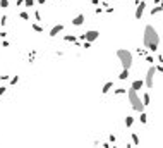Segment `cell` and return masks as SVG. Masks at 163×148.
Returning a JSON list of instances; mask_svg holds the SVG:
<instances>
[{"instance_id": "obj_33", "label": "cell", "mask_w": 163, "mask_h": 148, "mask_svg": "<svg viewBox=\"0 0 163 148\" xmlns=\"http://www.w3.org/2000/svg\"><path fill=\"white\" fill-rule=\"evenodd\" d=\"M3 36H7V34H5L3 31H0V38H3Z\"/></svg>"}, {"instance_id": "obj_18", "label": "cell", "mask_w": 163, "mask_h": 148, "mask_svg": "<svg viewBox=\"0 0 163 148\" xmlns=\"http://www.w3.org/2000/svg\"><path fill=\"white\" fill-rule=\"evenodd\" d=\"M33 29H34L36 33H41V31H43V26L38 24V22H34V24H33Z\"/></svg>"}, {"instance_id": "obj_7", "label": "cell", "mask_w": 163, "mask_h": 148, "mask_svg": "<svg viewBox=\"0 0 163 148\" xmlns=\"http://www.w3.org/2000/svg\"><path fill=\"white\" fill-rule=\"evenodd\" d=\"M62 29H64V26H62V24H57V26H53V28L50 29V36H52V38H55V36H57V34H58Z\"/></svg>"}, {"instance_id": "obj_31", "label": "cell", "mask_w": 163, "mask_h": 148, "mask_svg": "<svg viewBox=\"0 0 163 148\" xmlns=\"http://www.w3.org/2000/svg\"><path fill=\"white\" fill-rule=\"evenodd\" d=\"M17 5H24V0H17Z\"/></svg>"}, {"instance_id": "obj_21", "label": "cell", "mask_w": 163, "mask_h": 148, "mask_svg": "<svg viewBox=\"0 0 163 148\" xmlns=\"http://www.w3.org/2000/svg\"><path fill=\"white\" fill-rule=\"evenodd\" d=\"M0 7L2 9H7L9 7V0H0Z\"/></svg>"}, {"instance_id": "obj_19", "label": "cell", "mask_w": 163, "mask_h": 148, "mask_svg": "<svg viewBox=\"0 0 163 148\" xmlns=\"http://www.w3.org/2000/svg\"><path fill=\"white\" fill-rule=\"evenodd\" d=\"M163 9H162V5H156L155 9H151V16H155V14H158V12H162Z\"/></svg>"}, {"instance_id": "obj_13", "label": "cell", "mask_w": 163, "mask_h": 148, "mask_svg": "<svg viewBox=\"0 0 163 148\" xmlns=\"http://www.w3.org/2000/svg\"><path fill=\"white\" fill-rule=\"evenodd\" d=\"M150 102H151L150 93H144V97H143V103H144V107H148V105H150Z\"/></svg>"}, {"instance_id": "obj_24", "label": "cell", "mask_w": 163, "mask_h": 148, "mask_svg": "<svg viewBox=\"0 0 163 148\" xmlns=\"http://www.w3.org/2000/svg\"><path fill=\"white\" fill-rule=\"evenodd\" d=\"M17 81H19V76H14V78H10V84L14 86V84H17Z\"/></svg>"}, {"instance_id": "obj_23", "label": "cell", "mask_w": 163, "mask_h": 148, "mask_svg": "<svg viewBox=\"0 0 163 148\" xmlns=\"http://www.w3.org/2000/svg\"><path fill=\"white\" fill-rule=\"evenodd\" d=\"M7 24V16H2L0 17V26H5Z\"/></svg>"}, {"instance_id": "obj_25", "label": "cell", "mask_w": 163, "mask_h": 148, "mask_svg": "<svg viewBox=\"0 0 163 148\" xmlns=\"http://www.w3.org/2000/svg\"><path fill=\"white\" fill-rule=\"evenodd\" d=\"M113 93H115V95H122V93H125V90H124V88H117Z\"/></svg>"}, {"instance_id": "obj_3", "label": "cell", "mask_w": 163, "mask_h": 148, "mask_svg": "<svg viewBox=\"0 0 163 148\" xmlns=\"http://www.w3.org/2000/svg\"><path fill=\"white\" fill-rule=\"evenodd\" d=\"M117 57H119V60H120V64H122L124 69H131V66H132V53L129 50L119 48L117 50Z\"/></svg>"}, {"instance_id": "obj_17", "label": "cell", "mask_w": 163, "mask_h": 148, "mask_svg": "<svg viewBox=\"0 0 163 148\" xmlns=\"http://www.w3.org/2000/svg\"><path fill=\"white\" fill-rule=\"evenodd\" d=\"M34 3H36L34 0H24V7H26V9H33Z\"/></svg>"}, {"instance_id": "obj_11", "label": "cell", "mask_w": 163, "mask_h": 148, "mask_svg": "<svg viewBox=\"0 0 163 148\" xmlns=\"http://www.w3.org/2000/svg\"><path fill=\"white\" fill-rule=\"evenodd\" d=\"M112 86H113V83H112V81H108V83H105V86H103V90H101V93H108V91L112 90Z\"/></svg>"}, {"instance_id": "obj_10", "label": "cell", "mask_w": 163, "mask_h": 148, "mask_svg": "<svg viewBox=\"0 0 163 148\" xmlns=\"http://www.w3.org/2000/svg\"><path fill=\"white\" fill-rule=\"evenodd\" d=\"M127 78H129V69H124V71L119 74V79H120V81H125Z\"/></svg>"}, {"instance_id": "obj_28", "label": "cell", "mask_w": 163, "mask_h": 148, "mask_svg": "<svg viewBox=\"0 0 163 148\" xmlns=\"http://www.w3.org/2000/svg\"><path fill=\"white\" fill-rule=\"evenodd\" d=\"M0 79H3V81H5V79H10V76H7V74H3V76H0Z\"/></svg>"}, {"instance_id": "obj_20", "label": "cell", "mask_w": 163, "mask_h": 148, "mask_svg": "<svg viewBox=\"0 0 163 148\" xmlns=\"http://www.w3.org/2000/svg\"><path fill=\"white\" fill-rule=\"evenodd\" d=\"M21 19H24V21H29V14H28L26 10H22V12H21Z\"/></svg>"}, {"instance_id": "obj_8", "label": "cell", "mask_w": 163, "mask_h": 148, "mask_svg": "<svg viewBox=\"0 0 163 148\" xmlns=\"http://www.w3.org/2000/svg\"><path fill=\"white\" fill-rule=\"evenodd\" d=\"M72 24H74V26H81V24H84V14L76 16V17L72 19Z\"/></svg>"}, {"instance_id": "obj_14", "label": "cell", "mask_w": 163, "mask_h": 148, "mask_svg": "<svg viewBox=\"0 0 163 148\" xmlns=\"http://www.w3.org/2000/svg\"><path fill=\"white\" fill-rule=\"evenodd\" d=\"M139 121H141V124H146L148 122V116L144 112H139Z\"/></svg>"}, {"instance_id": "obj_26", "label": "cell", "mask_w": 163, "mask_h": 148, "mask_svg": "<svg viewBox=\"0 0 163 148\" xmlns=\"http://www.w3.org/2000/svg\"><path fill=\"white\" fill-rule=\"evenodd\" d=\"M144 57H146V60H148V62H151V64H155V59H153L151 55H144Z\"/></svg>"}, {"instance_id": "obj_6", "label": "cell", "mask_w": 163, "mask_h": 148, "mask_svg": "<svg viewBox=\"0 0 163 148\" xmlns=\"http://www.w3.org/2000/svg\"><path fill=\"white\" fill-rule=\"evenodd\" d=\"M144 9H146V2H144V0H141V2L138 3V9H136V19H141V17H143Z\"/></svg>"}, {"instance_id": "obj_22", "label": "cell", "mask_w": 163, "mask_h": 148, "mask_svg": "<svg viewBox=\"0 0 163 148\" xmlns=\"http://www.w3.org/2000/svg\"><path fill=\"white\" fill-rule=\"evenodd\" d=\"M34 19L36 21H41V12L40 10H34Z\"/></svg>"}, {"instance_id": "obj_5", "label": "cell", "mask_w": 163, "mask_h": 148, "mask_svg": "<svg viewBox=\"0 0 163 148\" xmlns=\"http://www.w3.org/2000/svg\"><path fill=\"white\" fill-rule=\"evenodd\" d=\"M84 34H86V41H91V43H93V41H96V40H98L100 31H98V29H91V31H86Z\"/></svg>"}, {"instance_id": "obj_12", "label": "cell", "mask_w": 163, "mask_h": 148, "mask_svg": "<svg viewBox=\"0 0 163 148\" xmlns=\"http://www.w3.org/2000/svg\"><path fill=\"white\" fill-rule=\"evenodd\" d=\"M64 40H65V41H70V43H76V41H77V36H74V34H67V36H64Z\"/></svg>"}, {"instance_id": "obj_1", "label": "cell", "mask_w": 163, "mask_h": 148, "mask_svg": "<svg viewBox=\"0 0 163 148\" xmlns=\"http://www.w3.org/2000/svg\"><path fill=\"white\" fill-rule=\"evenodd\" d=\"M143 43H144V47H146L148 50H151V52H156V50H158L160 36H158V31H156L151 24H146V28H144Z\"/></svg>"}, {"instance_id": "obj_29", "label": "cell", "mask_w": 163, "mask_h": 148, "mask_svg": "<svg viewBox=\"0 0 163 148\" xmlns=\"http://www.w3.org/2000/svg\"><path fill=\"white\" fill-rule=\"evenodd\" d=\"M5 91H7V90H5V88H3V86H0V95H3V93H5Z\"/></svg>"}, {"instance_id": "obj_34", "label": "cell", "mask_w": 163, "mask_h": 148, "mask_svg": "<svg viewBox=\"0 0 163 148\" xmlns=\"http://www.w3.org/2000/svg\"><path fill=\"white\" fill-rule=\"evenodd\" d=\"M160 5H162V9H163V0H162V3H160ZM162 12H163V10H162Z\"/></svg>"}, {"instance_id": "obj_15", "label": "cell", "mask_w": 163, "mask_h": 148, "mask_svg": "<svg viewBox=\"0 0 163 148\" xmlns=\"http://www.w3.org/2000/svg\"><path fill=\"white\" fill-rule=\"evenodd\" d=\"M132 124H134V117H132V116H127V117H125V126L131 128Z\"/></svg>"}, {"instance_id": "obj_32", "label": "cell", "mask_w": 163, "mask_h": 148, "mask_svg": "<svg viewBox=\"0 0 163 148\" xmlns=\"http://www.w3.org/2000/svg\"><path fill=\"white\" fill-rule=\"evenodd\" d=\"M34 2H36V3H45L46 0H34Z\"/></svg>"}, {"instance_id": "obj_2", "label": "cell", "mask_w": 163, "mask_h": 148, "mask_svg": "<svg viewBox=\"0 0 163 148\" xmlns=\"http://www.w3.org/2000/svg\"><path fill=\"white\" fill-rule=\"evenodd\" d=\"M129 102H131V107H132V110L134 112H144V103H143V98H139V95H138V91L136 90H129Z\"/></svg>"}, {"instance_id": "obj_16", "label": "cell", "mask_w": 163, "mask_h": 148, "mask_svg": "<svg viewBox=\"0 0 163 148\" xmlns=\"http://www.w3.org/2000/svg\"><path fill=\"white\" fill-rule=\"evenodd\" d=\"M131 138H132V145H136V147H139V136H138L136 133H132V134H131Z\"/></svg>"}, {"instance_id": "obj_30", "label": "cell", "mask_w": 163, "mask_h": 148, "mask_svg": "<svg viewBox=\"0 0 163 148\" xmlns=\"http://www.w3.org/2000/svg\"><path fill=\"white\" fill-rule=\"evenodd\" d=\"M156 71H160V72H163V66H156Z\"/></svg>"}, {"instance_id": "obj_9", "label": "cell", "mask_w": 163, "mask_h": 148, "mask_svg": "<svg viewBox=\"0 0 163 148\" xmlns=\"http://www.w3.org/2000/svg\"><path fill=\"white\" fill-rule=\"evenodd\" d=\"M143 84H144V81H141V79H136V81L132 83V86H131V88H132V90H136V91H139V90L143 88Z\"/></svg>"}, {"instance_id": "obj_4", "label": "cell", "mask_w": 163, "mask_h": 148, "mask_svg": "<svg viewBox=\"0 0 163 148\" xmlns=\"http://www.w3.org/2000/svg\"><path fill=\"white\" fill-rule=\"evenodd\" d=\"M155 74H156V66H153L151 64V67L148 69V72H146V78H144V84H146V88L148 90H151L153 88V78H155Z\"/></svg>"}, {"instance_id": "obj_27", "label": "cell", "mask_w": 163, "mask_h": 148, "mask_svg": "<svg viewBox=\"0 0 163 148\" xmlns=\"http://www.w3.org/2000/svg\"><path fill=\"white\" fill-rule=\"evenodd\" d=\"M83 47H84V48H89V47H91V41H83Z\"/></svg>"}]
</instances>
